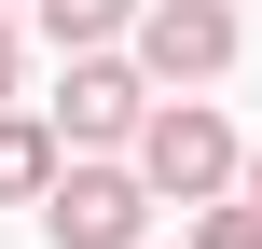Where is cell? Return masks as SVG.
<instances>
[{
	"mask_svg": "<svg viewBox=\"0 0 262 249\" xmlns=\"http://www.w3.org/2000/svg\"><path fill=\"white\" fill-rule=\"evenodd\" d=\"M138 180H152L166 208H207V194H235V180H249V139H235V111H221L207 83L152 97V125H138Z\"/></svg>",
	"mask_w": 262,
	"mask_h": 249,
	"instance_id": "cell-1",
	"label": "cell"
},
{
	"mask_svg": "<svg viewBox=\"0 0 262 249\" xmlns=\"http://www.w3.org/2000/svg\"><path fill=\"white\" fill-rule=\"evenodd\" d=\"M152 180H138V152H69L55 180H41V236L55 249H138L152 236Z\"/></svg>",
	"mask_w": 262,
	"mask_h": 249,
	"instance_id": "cell-2",
	"label": "cell"
},
{
	"mask_svg": "<svg viewBox=\"0 0 262 249\" xmlns=\"http://www.w3.org/2000/svg\"><path fill=\"white\" fill-rule=\"evenodd\" d=\"M152 97H166V83H152V69H138L124 42H97V55H69V69H55V97H41V125H55L69 152H138V125H152Z\"/></svg>",
	"mask_w": 262,
	"mask_h": 249,
	"instance_id": "cell-3",
	"label": "cell"
},
{
	"mask_svg": "<svg viewBox=\"0 0 262 249\" xmlns=\"http://www.w3.org/2000/svg\"><path fill=\"white\" fill-rule=\"evenodd\" d=\"M124 55H138V69L180 97V83H221V69L249 55V14H235V0H138Z\"/></svg>",
	"mask_w": 262,
	"mask_h": 249,
	"instance_id": "cell-4",
	"label": "cell"
},
{
	"mask_svg": "<svg viewBox=\"0 0 262 249\" xmlns=\"http://www.w3.org/2000/svg\"><path fill=\"white\" fill-rule=\"evenodd\" d=\"M69 166V139L28 111V97H0V208H41V180Z\"/></svg>",
	"mask_w": 262,
	"mask_h": 249,
	"instance_id": "cell-5",
	"label": "cell"
},
{
	"mask_svg": "<svg viewBox=\"0 0 262 249\" xmlns=\"http://www.w3.org/2000/svg\"><path fill=\"white\" fill-rule=\"evenodd\" d=\"M28 28H41L55 55H97V42H124V28H138V0H28Z\"/></svg>",
	"mask_w": 262,
	"mask_h": 249,
	"instance_id": "cell-6",
	"label": "cell"
},
{
	"mask_svg": "<svg viewBox=\"0 0 262 249\" xmlns=\"http://www.w3.org/2000/svg\"><path fill=\"white\" fill-rule=\"evenodd\" d=\"M180 249H262V194H207L180 222Z\"/></svg>",
	"mask_w": 262,
	"mask_h": 249,
	"instance_id": "cell-7",
	"label": "cell"
},
{
	"mask_svg": "<svg viewBox=\"0 0 262 249\" xmlns=\"http://www.w3.org/2000/svg\"><path fill=\"white\" fill-rule=\"evenodd\" d=\"M0 97H28V14H0Z\"/></svg>",
	"mask_w": 262,
	"mask_h": 249,
	"instance_id": "cell-8",
	"label": "cell"
},
{
	"mask_svg": "<svg viewBox=\"0 0 262 249\" xmlns=\"http://www.w3.org/2000/svg\"><path fill=\"white\" fill-rule=\"evenodd\" d=\"M235 194H262V139H249V180H235Z\"/></svg>",
	"mask_w": 262,
	"mask_h": 249,
	"instance_id": "cell-9",
	"label": "cell"
},
{
	"mask_svg": "<svg viewBox=\"0 0 262 249\" xmlns=\"http://www.w3.org/2000/svg\"><path fill=\"white\" fill-rule=\"evenodd\" d=\"M0 14H28V0H0Z\"/></svg>",
	"mask_w": 262,
	"mask_h": 249,
	"instance_id": "cell-10",
	"label": "cell"
}]
</instances>
